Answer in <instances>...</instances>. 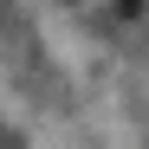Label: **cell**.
<instances>
[{"label": "cell", "mask_w": 149, "mask_h": 149, "mask_svg": "<svg viewBox=\"0 0 149 149\" xmlns=\"http://www.w3.org/2000/svg\"><path fill=\"white\" fill-rule=\"evenodd\" d=\"M117 13H130V19H136V13H143V0H117Z\"/></svg>", "instance_id": "cell-1"}]
</instances>
